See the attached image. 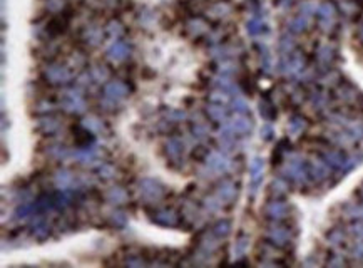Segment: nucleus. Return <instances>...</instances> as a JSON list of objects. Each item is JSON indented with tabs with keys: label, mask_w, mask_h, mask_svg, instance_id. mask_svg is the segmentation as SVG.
<instances>
[{
	"label": "nucleus",
	"mask_w": 363,
	"mask_h": 268,
	"mask_svg": "<svg viewBox=\"0 0 363 268\" xmlns=\"http://www.w3.org/2000/svg\"><path fill=\"white\" fill-rule=\"evenodd\" d=\"M126 94H127V89L122 82H111V84L105 86V98L107 99L119 101V99H122Z\"/></svg>",
	"instance_id": "obj_1"
},
{
	"label": "nucleus",
	"mask_w": 363,
	"mask_h": 268,
	"mask_svg": "<svg viewBox=\"0 0 363 268\" xmlns=\"http://www.w3.org/2000/svg\"><path fill=\"white\" fill-rule=\"evenodd\" d=\"M127 54H129V47H127L124 42H121V40L116 42L111 49H109V57L114 59V61H122Z\"/></svg>",
	"instance_id": "obj_4"
},
{
	"label": "nucleus",
	"mask_w": 363,
	"mask_h": 268,
	"mask_svg": "<svg viewBox=\"0 0 363 268\" xmlns=\"http://www.w3.org/2000/svg\"><path fill=\"white\" fill-rule=\"evenodd\" d=\"M209 114H211V118H213V119H223L224 111H223V108H219V106H211Z\"/></svg>",
	"instance_id": "obj_7"
},
{
	"label": "nucleus",
	"mask_w": 363,
	"mask_h": 268,
	"mask_svg": "<svg viewBox=\"0 0 363 268\" xmlns=\"http://www.w3.org/2000/svg\"><path fill=\"white\" fill-rule=\"evenodd\" d=\"M216 233H218V235H226L228 233V223H219L218 228H216Z\"/></svg>",
	"instance_id": "obj_9"
},
{
	"label": "nucleus",
	"mask_w": 363,
	"mask_h": 268,
	"mask_svg": "<svg viewBox=\"0 0 363 268\" xmlns=\"http://www.w3.org/2000/svg\"><path fill=\"white\" fill-rule=\"evenodd\" d=\"M50 77H52V81H64L69 77V72L62 67H54L52 72H50Z\"/></svg>",
	"instance_id": "obj_6"
},
{
	"label": "nucleus",
	"mask_w": 363,
	"mask_h": 268,
	"mask_svg": "<svg viewBox=\"0 0 363 268\" xmlns=\"http://www.w3.org/2000/svg\"><path fill=\"white\" fill-rule=\"evenodd\" d=\"M208 166L211 169L214 171H226L228 169V159L224 158L223 154H219V152H213V154L208 158Z\"/></svg>",
	"instance_id": "obj_3"
},
{
	"label": "nucleus",
	"mask_w": 363,
	"mask_h": 268,
	"mask_svg": "<svg viewBox=\"0 0 363 268\" xmlns=\"http://www.w3.org/2000/svg\"><path fill=\"white\" fill-rule=\"evenodd\" d=\"M141 191H142V195H144V196L153 198V200L163 195V188H161L158 183L151 181V179H146L144 183H141Z\"/></svg>",
	"instance_id": "obj_2"
},
{
	"label": "nucleus",
	"mask_w": 363,
	"mask_h": 268,
	"mask_svg": "<svg viewBox=\"0 0 363 268\" xmlns=\"http://www.w3.org/2000/svg\"><path fill=\"white\" fill-rule=\"evenodd\" d=\"M111 198H112V200H117V203H122L124 200H126V193H124L122 189L116 188V189H112V191H111Z\"/></svg>",
	"instance_id": "obj_8"
},
{
	"label": "nucleus",
	"mask_w": 363,
	"mask_h": 268,
	"mask_svg": "<svg viewBox=\"0 0 363 268\" xmlns=\"http://www.w3.org/2000/svg\"><path fill=\"white\" fill-rule=\"evenodd\" d=\"M158 223L161 225H178V216L173 213V211H168V210H164V211H159V213H156V218H154Z\"/></svg>",
	"instance_id": "obj_5"
}]
</instances>
